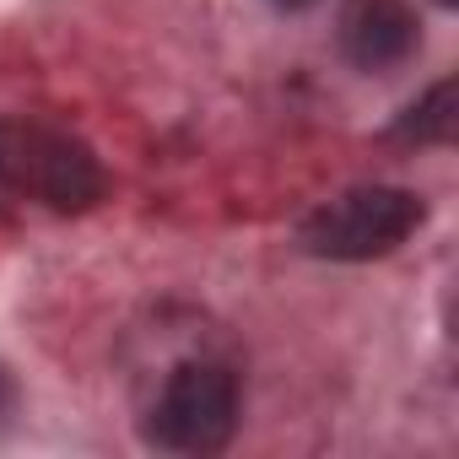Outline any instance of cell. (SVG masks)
<instances>
[{"instance_id": "2", "label": "cell", "mask_w": 459, "mask_h": 459, "mask_svg": "<svg viewBox=\"0 0 459 459\" xmlns=\"http://www.w3.org/2000/svg\"><path fill=\"white\" fill-rule=\"evenodd\" d=\"M416 227H421V200L411 189L368 184V189H346V195L325 200L298 227V238L319 260H378V255L400 249Z\"/></svg>"}, {"instance_id": "4", "label": "cell", "mask_w": 459, "mask_h": 459, "mask_svg": "<svg viewBox=\"0 0 459 459\" xmlns=\"http://www.w3.org/2000/svg\"><path fill=\"white\" fill-rule=\"evenodd\" d=\"M341 49L362 71L400 65L416 49V17L405 0H346L341 12Z\"/></svg>"}, {"instance_id": "7", "label": "cell", "mask_w": 459, "mask_h": 459, "mask_svg": "<svg viewBox=\"0 0 459 459\" xmlns=\"http://www.w3.org/2000/svg\"><path fill=\"white\" fill-rule=\"evenodd\" d=\"M437 6H459V0H437Z\"/></svg>"}, {"instance_id": "6", "label": "cell", "mask_w": 459, "mask_h": 459, "mask_svg": "<svg viewBox=\"0 0 459 459\" xmlns=\"http://www.w3.org/2000/svg\"><path fill=\"white\" fill-rule=\"evenodd\" d=\"M276 6H308V0H276Z\"/></svg>"}, {"instance_id": "5", "label": "cell", "mask_w": 459, "mask_h": 459, "mask_svg": "<svg viewBox=\"0 0 459 459\" xmlns=\"http://www.w3.org/2000/svg\"><path fill=\"white\" fill-rule=\"evenodd\" d=\"M400 135H416V141H448V135H454V82H437V87L411 108V119L400 125Z\"/></svg>"}, {"instance_id": "1", "label": "cell", "mask_w": 459, "mask_h": 459, "mask_svg": "<svg viewBox=\"0 0 459 459\" xmlns=\"http://www.w3.org/2000/svg\"><path fill=\"white\" fill-rule=\"evenodd\" d=\"M0 184L49 211H87L103 200V162L60 125L0 114Z\"/></svg>"}, {"instance_id": "3", "label": "cell", "mask_w": 459, "mask_h": 459, "mask_svg": "<svg viewBox=\"0 0 459 459\" xmlns=\"http://www.w3.org/2000/svg\"><path fill=\"white\" fill-rule=\"evenodd\" d=\"M238 427V378L221 362H178L152 405V443L173 454H216Z\"/></svg>"}]
</instances>
